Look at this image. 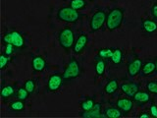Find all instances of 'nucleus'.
Returning a JSON list of instances; mask_svg holds the SVG:
<instances>
[{"label": "nucleus", "mask_w": 157, "mask_h": 118, "mask_svg": "<svg viewBox=\"0 0 157 118\" xmlns=\"http://www.w3.org/2000/svg\"><path fill=\"white\" fill-rule=\"evenodd\" d=\"M146 88L147 91L151 93H155L157 95V82L155 81H151V82H148L146 85Z\"/></svg>", "instance_id": "obj_28"}, {"label": "nucleus", "mask_w": 157, "mask_h": 118, "mask_svg": "<svg viewBox=\"0 0 157 118\" xmlns=\"http://www.w3.org/2000/svg\"><path fill=\"white\" fill-rule=\"evenodd\" d=\"M122 59H123V52L121 49L119 48L114 49L111 57V61L114 64H120L122 62Z\"/></svg>", "instance_id": "obj_20"}, {"label": "nucleus", "mask_w": 157, "mask_h": 118, "mask_svg": "<svg viewBox=\"0 0 157 118\" xmlns=\"http://www.w3.org/2000/svg\"><path fill=\"white\" fill-rule=\"evenodd\" d=\"M106 18L107 14L104 11H99L95 12L93 14V16L91 17L90 20V28L92 32H97L103 27V25L106 23Z\"/></svg>", "instance_id": "obj_6"}, {"label": "nucleus", "mask_w": 157, "mask_h": 118, "mask_svg": "<svg viewBox=\"0 0 157 118\" xmlns=\"http://www.w3.org/2000/svg\"><path fill=\"white\" fill-rule=\"evenodd\" d=\"M63 76L60 74H53L48 79V83H47V88L49 92H56L59 88H61L62 83H63Z\"/></svg>", "instance_id": "obj_7"}, {"label": "nucleus", "mask_w": 157, "mask_h": 118, "mask_svg": "<svg viewBox=\"0 0 157 118\" xmlns=\"http://www.w3.org/2000/svg\"><path fill=\"white\" fill-rule=\"evenodd\" d=\"M57 18L60 21L66 23H76L80 19V13L78 12V10L73 9L71 6L63 7L58 11Z\"/></svg>", "instance_id": "obj_3"}, {"label": "nucleus", "mask_w": 157, "mask_h": 118, "mask_svg": "<svg viewBox=\"0 0 157 118\" xmlns=\"http://www.w3.org/2000/svg\"><path fill=\"white\" fill-rule=\"evenodd\" d=\"M14 45L11 43H6V45H5V50H4V53L6 54L7 56H10L11 54H13L14 52Z\"/></svg>", "instance_id": "obj_30"}, {"label": "nucleus", "mask_w": 157, "mask_h": 118, "mask_svg": "<svg viewBox=\"0 0 157 118\" xmlns=\"http://www.w3.org/2000/svg\"><path fill=\"white\" fill-rule=\"evenodd\" d=\"M58 39L60 45L64 49L69 50V49L74 47V44H75V33H74L72 29L65 28L61 30L60 33H59Z\"/></svg>", "instance_id": "obj_2"}, {"label": "nucleus", "mask_w": 157, "mask_h": 118, "mask_svg": "<svg viewBox=\"0 0 157 118\" xmlns=\"http://www.w3.org/2000/svg\"><path fill=\"white\" fill-rule=\"evenodd\" d=\"M10 109L13 111H22L25 109V102L24 100H18L10 103Z\"/></svg>", "instance_id": "obj_21"}, {"label": "nucleus", "mask_w": 157, "mask_h": 118, "mask_svg": "<svg viewBox=\"0 0 157 118\" xmlns=\"http://www.w3.org/2000/svg\"><path fill=\"white\" fill-rule=\"evenodd\" d=\"M118 88H119V84H118V81L114 79V80H110L106 84L104 91L107 95H113L114 92H116Z\"/></svg>", "instance_id": "obj_17"}, {"label": "nucleus", "mask_w": 157, "mask_h": 118, "mask_svg": "<svg viewBox=\"0 0 157 118\" xmlns=\"http://www.w3.org/2000/svg\"><path fill=\"white\" fill-rule=\"evenodd\" d=\"M155 71V63L154 62H146L141 69V75L147 76L150 75Z\"/></svg>", "instance_id": "obj_18"}, {"label": "nucleus", "mask_w": 157, "mask_h": 118, "mask_svg": "<svg viewBox=\"0 0 157 118\" xmlns=\"http://www.w3.org/2000/svg\"><path fill=\"white\" fill-rule=\"evenodd\" d=\"M116 105L118 108H120L123 113L127 114V113H129L132 109L134 103H132V100H130V98H120V100H117Z\"/></svg>", "instance_id": "obj_12"}, {"label": "nucleus", "mask_w": 157, "mask_h": 118, "mask_svg": "<svg viewBox=\"0 0 157 118\" xmlns=\"http://www.w3.org/2000/svg\"><path fill=\"white\" fill-rule=\"evenodd\" d=\"M106 69V63L103 59H97V61L95 63V72L98 76H103L105 73Z\"/></svg>", "instance_id": "obj_19"}, {"label": "nucleus", "mask_w": 157, "mask_h": 118, "mask_svg": "<svg viewBox=\"0 0 157 118\" xmlns=\"http://www.w3.org/2000/svg\"><path fill=\"white\" fill-rule=\"evenodd\" d=\"M150 114L152 117H154V118H157V106L154 105V104H152L150 106Z\"/></svg>", "instance_id": "obj_31"}, {"label": "nucleus", "mask_w": 157, "mask_h": 118, "mask_svg": "<svg viewBox=\"0 0 157 118\" xmlns=\"http://www.w3.org/2000/svg\"><path fill=\"white\" fill-rule=\"evenodd\" d=\"M139 117L140 118H149V117H151V114H148V113L144 112V113H141V114Z\"/></svg>", "instance_id": "obj_33"}, {"label": "nucleus", "mask_w": 157, "mask_h": 118, "mask_svg": "<svg viewBox=\"0 0 157 118\" xmlns=\"http://www.w3.org/2000/svg\"><path fill=\"white\" fill-rule=\"evenodd\" d=\"M29 92L26 90V88L25 87L20 88L17 92V98L18 100H25L29 97Z\"/></svg>", "instance_id": "obj_26"}, {"label": "nucleus", "mask_w": 157, "mask_h": 118, "mask_svg": "<svg viewBox=\"0 0 157 118\" xmlns=\"http://www.w3.org/2000/svg\"><path fill=\"white\" fill-rule=\"evenodd\" d=\"M151 13H152V16H153L155 19H157V4L153 5L151 8Z\"/></svg>", "instance_id": "obj_32"}, {"label": "nucleus", "mask_w": 157, "mask_h": 118, "mask_svg": "<svg viewBox=\"0 0 157 118\" xmlns=\"http://www.w3.org/2000/svg\"><path fill=\"white\" fill-rule=\"evenodd\" d=\"M86 2L85 1V0H71L70 2V6L75 9V10H82L86 7Z\"/></svg>", "instance_id": "obj_24"}, {"label": "nucleus", "mask_w": 157, "mask_h": 118, "mask_svg": "<svg viewBox=\"0 0 157 118\" xmlns=\"http://www.w3.org/2000/svg\"><path fill=\"white\" fill-rule=\"evenodd\" d=\"M80 74H81L80 63L78 62L77 59L73 58L71 59V61L69 62L62 76L64 80H73V79H76L80 76Z\"/></svg>", "instance_id": "obj_4"}, {"label": "nucleus", "mask_w": 157, "mask_h": 118, "mask_svg": "<svg viewBox=\"0 0 157 118\" xmlns=\"http://www.w3.org/2000/svg\"><path fill=\"white\" fill-rule=\"evenodd\" d=\"M121 90L122 92L125 93L126 96H130V97H134L136 93L140 91V84L137 83H124L121 85Z\"/></svg>", "instance_id": "obj_8"}, {"label": "nucleus", "mask_w": 157, "mask_h": 118, "mask_svg": "<svg viewBox=\"0 0 157 118\" xmlns=\"http://www.w3.org/2000/svg\"><path fill=\"white\" fill-rule=\"evenodd\" d=\"M81 117L82 118H100L102 117L101 114V104L100 103H95L91 109L87 111H82L81 113Z\"/></svg>", "instance_id": "obj_10"}, {"label": "nucleus", "mask_w": 157, "mask_h": 118, "mask_svg": "<svg viewBox=\"0 0 157 118\" xmlns=\"http://www.w3.org/2000/svg\"><path fill=\"white\" fill-rule=\"evenodd\" d=\"M104 116L107 118H120L123 116V112L118 107H106L104 109Z\"/></svg>", "instance_id": "obj_15"}, {"label": "nucleus", "mask_w": 157, "mask_h": 118, "mask_svg": "<svg viewBox=\"0 0 157 118\" xmlns=\"http://www.w3.org/2000/svg\"><path fill=\"white\" fill-rule=\"evenodd\" d=\"M113 50H114V49H112V48H103V49H100V50L98 51V56H99L100 58H102V59L111 60Z\"/></svg>", "instance_id": "obj_22"}, {"label": "nucleus", "mask_w": 157, "mask_h": 118, "mask_svg": "<svg viewBox=\"0 0 157 118\" xmlns=\"http://www.w3.org/2000/svg\"><path fill=\"white\" fill-rule=\"evenodd\" d=\"M32 66L34 72H41L46 67V61L41 56H36L32 61Z\"/></svg>", "instance_id": "obj_13"}, {"label": "nucleus", "mask_w": 157, "mask_h": 118, "mask_svg": "<svg viewBox=\"0 0 157 118\" xmlns=\"http://www.w3.org/2000/svg\"><path fill=\"white\" fill-rule=\"evenodd\" d=\"M94 104H95V102L92 98H86V100H83L81 103V108L82 111H87V110L91 109V108L94 106Z\"/></svg>", "instance_id": "obj_25"}, {"label": "nucleus", "mask_w": 157, "mask_h": 118, "mask_svg": "<svg viewBox=\"0 0 157 118\" xmlns=\"http://www.w3.org/2000/svg\"><path fill=\"white\" fill-rule=\"evenodd\" d=\"M15 92V90H14V87L11 86V85H7L2 88L1 90V96L3 98H8L10 96H12Z\"/></svg>", "instance_id": "obj_23"}, {"label": "nucleus", "mask_w": 157, "mask_h": 118, "mask_svg": "<svg viewBox=\"0 0 157 118\" xmlns=\"http://www.w3.org/2000/svg\"><path fill=\"white\" fill-rule=\"evenodd\" d=\"M8 63H9V58H8V56L5 53L1 54V55H0V66H1L2 70L6 68V66L8 65Z\"/></svg>", "instance_id": "obj_29"}, {"label": "nucleus", "mask_w": 157, "mask_h": 118, "mask_svg": "<svg viewBox=\"0 0 157 118\" xmlns=\"http://www.w3.org/2000/svg\"><path fill=\"white\" fill-rule=\"evenodd\" d=\"M24 87L26 88V90L29 93H33L34 92V90H36V82H34V80H32V79H29V80H27L26 81Z\"/></svg>", "instance_id": "obj_27"}, {"label": "nucleus", "mask_w": 157, "mask_h": 118, "mask_svg": "<svg viewBox=\"0 0 157 118\" xmlns=\"http://www.w3.org/2000/svg\"><path fill=\"white\" fill-rule=\"evenodd\" d=\"M142 66H144V64H142L141 59L136 58L129 63V65H128V73H129L131 77H135L141 71Z\"/></svg>", "instance_id": "obj_9"}, {"label": "nucleus", "mask_w": 157, "mask_h": 118, "mask_svg": "<svg viewBox=\"0 0 157 118\" xmlns=\"http://www.w3.org/2000/svg\"><path fill=\"white\" fill-rule=\"evenodd\" d=\"M154 63H155V72H157V57H156V59H155Z\"/></svg>", "instance_id": "obj_34"}, {"label": "nucleus", "mask_w": 157, "mask_h": 118, "mask_svg": "<svg viewBox=\"0 0 157 118\" xmlns=\"http://www.w3.org/2000/svg\"><path fill=\"white\" fill-rule=\"evenodd\" d=\"M87 41H88V38L86 34H81V36H78V37L75 41V44H74V47H73L74 52L77 53V54L81 53L83 49L86 48Z\"/></svg>", "instance_id": "obj_11"}, {"label": "nucleus", "mask_w": 157, "mask_h": 118, "mask_svg": "<svg viewBox=\"0 0 157 118\" xmlns=\"http://www.w3.org/2000/svg\"><path fill=\"white\" fill-rule=\"evenodd\" d=\"M124 19V11L120 8H114L107 14L106 27L109 31H115L120 28Z\"/></svg>", "instance_id": "obj_1"}, {"label": "nucleus", "mask_w": 157, "mask_h": 118, "mask_svg": "<svg viewBox=\"0 0 157 118\" xmlns=\"http://www.w3.org/2000/svg\"><path fill=\"white\" fill-rule=\"evenodd\" d=\"M142 30L146 33H154L157 31V22L152 20H144L141 22Z\"/></svg>", "instance_id": "obj_16"}, {"label": "nucleus", "mask_w": 157, "mask_h": 118, "mask_svg": "<svg viewBox=\"0 0 157 118\" xmlns=\"http://www.w3.org/2000/svg\"><path fill=\"white\" fill-rule=\"evenodd\" d=\"M150 92H137L134 96V100L139 105H142L144 103L148 102L150 100Z\"/></svg>", "instance_id": "obj_14"}, {"label": "nucleus", "mask_w": 157, "mask_h": 118, "mask_svg": "<svg viewBox=\"0 0 157 118\" xmlns=\"http://www.w3.org/2000/svg\"><path fill=\"white\" fill-rule=\"evenodd\" d=\"M2 41L4 43L13 44V45L17 48H22L25 46V38L23 37V34L19 32H16V31L7 33L4 36Z\"/></svg>", "instance_id": "obj_5"}]
</instances>
